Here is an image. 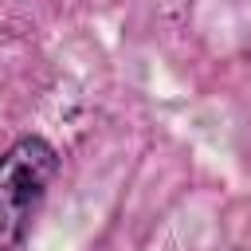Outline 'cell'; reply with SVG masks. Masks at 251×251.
<instances>
[{
  "label": "cell",
  "instance_id": "obj_1",
  "mask_svg": "<svg viewBox=\"0 0 251 251\" xmlns=\"http://www.w3.org/2000/svg\"><path fill=\"white\" fill-rule=\"evenodd\" d=\"M59 153L43 137H20L0 157V251H16L47 184L55 180Z\"/></svg>",
  "mask_w": 251,
  "mask_h": 251
}]
</instances>
